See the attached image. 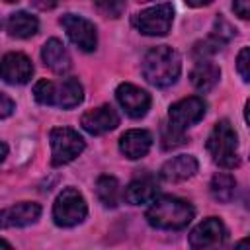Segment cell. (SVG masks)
I'll return each mask as SVG.
<instances>
[{
  "instance_id": "obj_1",
  "label": "cell",
  "mask_w": 250,
  "mask_h": 250,
  "mask_svg": "<svg viewBox=\"0 0 250 250\" xmlns=\"http://www.w3.org/2000/svg\"><path fill=\"white\" fill-rule=\"evenodd\" d=\"M180 70H182L180 55L168 45L152 47L143 57V62H141L143 76L146 78V82H150L156 88H166L174 84L180 76Z\"/></svg>"
},
{
  "instance_id": "obj_2",
  "label": "cell",
  "mask_w": 250,
  "mask_h": 250,
  "mask_svg": "<svg viewBox=\"0 0 250 250\" xmlns=\"http://www.w3.org/2000/svg\"><path fill=\"white\" fill-rule=\"evenodd\" d=\"M150 203L152 205L146 209V221L154 229L180 230V229H186L195 215L191 203L180 197L162 195L158 199L154 197Z\"/></svg>"
},
{
  "instance_id": "obj_3",
  "label": "cell",
  "mask_w": 250,
  "mask_h": 250,
  "mask_svg": "<svg viewBox=\"0 0 250 250\" xmlns=\"http://www.w3.org/2000/svg\"><path fill=\"white\" fill-rule=\"evenodd\" d=\"M33 96L43 105H57L62 109H70L84 100V90L76 78H64L61 82H51L43 78L33 86Z\"/></svg>"
},
{
  "instance_id": "obj_4",
  "label": "cell",
  "mask_w": 250,
  "mask_h": 250,
  "mask_svg": "<svg viewBox=\"0 0 250 250\" xmlns=\"http://www.w3.org/2000/svg\"><path fill=\"white\" fill-rule=\"evenodd\" d=\"M207 150L215 164L221 168H234L238 166V137L232 129L229 119H221L215 123L209 139H207Z\"/></svg>"
},
{
  "instance_id": "obj_5",
  "label": "cell",
  "mask_w": 250,
  "mask_h": 250,
  "mask_svg": "<svg viewBox=\"0 0 250 250\" xmlns=\"http://www.w3.org/2000/svg\"><path fill=\"white\" fill-rule=\"evenodd\" d=\"M51 139V164L62 166L72 162L86 146L84 139L70 127H57L49 135Z\"/></svg>"
},
{
  "instance_id": "obj_6",
  "label": "cell",
  "mask_w": 250,
  "mask_h": 250,
  "mask_svg": "<svg viewBox=\"0 0 250 250\" xmlns=\"http://www.w3.org/2000/svg\"><path fill=\"white\" fill-rule=\"evenodd\" d=\"M88 205L80 191L74 188H66L59 193L53 205V219L59 227H74L86 219Z\"/></svg>"
},
{
  "instance_id": "obj_7",
  "label": "cell",
  "mask_w": 250,
  "mask_h": 250,
  "mask_svg": "<svg viewBox=\"0 0 250 250\" xmlns=\"http://www.w3.org/2000/svg\"><path fill=\"white\" fill-rule=\"evenodd\" d=\"M174 21L172 4H158L143 10L133 18V25L145 35H166Z\"/></svg>"
},
{
  "instance_id": "obj_8",
  "label": "cell",
  "mask_w": 250,
  "mask_h": 250,
  "mask_svg": "<svg viewBox=\"0 0 250 250\" xmlns=\"http://www.w3.org/2000/svg\"><path fill=\"white\" fill-rule=\"evenodd\" d=\"M205 109H207V104L203 102V98H199V96L184 98L170 105V111H168L170 125L178 131H184V129L199 123L205 115Z\"/></svg>"
},
{
  "instance_id": "obj_9",
  "label": "cell",
  "mask_w": 250,
  "mask_h": 250,
  "mask_svg": "<svg viewBox=\"0 0 250 250\" xmlns=\"http://www.w3.org/2000/svg\"><path fill=\"white\" fill-rule=\"evenodd\" d=\"M61 25L64 27L68 39L80 49V51H94L98 45V35H96V25L76 14H64L61 18Z\"/></svg>"
},
{
  "instance_id": "obj_10",
  "label": "cell",
  "mask_w": 250,
  "mask_h": 250,
  "mask_svg": "<svg viewBox=\"0 0 250 250\" xmlns=\"http://www.w3.org/2000/svg\"><path fill=\"white\" fill-rule=\"evenodd\" d=\"M115 98L119 102V105L125 109V113L133 119H141L146 115L148 107H150V96L148 92H145L143 88L131 84V82H123L117 86L115 90Z\"/></svg>"
},
{
  "instance_id": "obj_11",
  "label": "cell",
  "mask_w": 250,
  "mask_h": 250,
  "mask_svg": "<svg viewBox=\"0 0 250 250\" xmlns=\"http://www.w3.org/2000/svg\"><path fill=\"white\" fill-rule=\"evenodd\" d=\"M227 242V229L217 217L201 221L189 232V246L193 248H217Z\"/></svg>"
},
{
  "instance_id": "obj_12",
  "label": "cell",
  "mask_w": 250,
  "mask_h": 250,
  "mask_svg": "<svg viewBox=\"0 0 250 250\" xmlns=\"http://www.w3.org/2000/svg\"><path fill=\"white\" fill-rule=\"evenodd\" d=\"M33 74V64L23 53H8L0 59V78L8 84H25Z\"/></svg>"
},
{
  "instance_id": "obj_13",
  "label": "cell",
  "mask_w": 250,
  "mask_h": 250,
  "mask_svg": "<svg viewBox=\"0 0 250 250\" xmlns=\"http://www.w3.org/2000/svg\"><path fill=\"white\" fill-rule=\"evenodd\" d=\"M41 215V205L33 201H21L12 207L0 209V229H20L35 223Z\"/></svg>"
},
{
  "instance_id": "obj_14",
  "label": "cell",
  "mask_w": 250,
  "mask_h": 250,
  "mask_svg": "<svg viewBox=\"0 0 250 250\" xmlns=\"http://www.w3.org/2000/svg\"><path fill=\"white\" fill-rule=\"evenodd\" d=\"M80 125L90 135H104L119 125V115L111 105H100L96 109L86 111L80 119Z\"/></svg>"
},
{
  "instance_id": "obj_15",
  "label": "cell",
  "mask_w": 250,
  "mask_h": 250,
  "mask_svg": "<svg viewBox=\"0 0 250 250\" xmlns=\"http://www.w3.org/2000/svg\"><path fill=\"white\" fill-rule=\"evenodd\" d=\"M150 146H152V135L145 129L125 131L119 139V150L131 160L143 158L150 150Z\"/></svg>"
},
{
  "instance_id": "obj_16",
  "label": "cell",
  "mask_w": 250,
  "mask_h": 250,
  "mask_svg": "<svg viewBox=\"0 0 250 250\" xmlns=\"http://www.w3.org/2000/svg\"><path fill=\"white\" fill-rule=\"evenodd\" d=\"M158 193V180L145 172L143 176L135 178L127 188H125V199L133 205H143V203H150Z\"/></svg>"
},
{
  "instance_id": "obj_17",
  "label": "cell",
  "mask_w": 250,
  "mask_h": 250,
  "mask_svg": "<svg viewBox=\"0 0 250 250\" xmlns=\"http://www.w3.org/2000/svg\"><path fill=\"white\" fill-rule=\"evenodd\" d=\"M199 164L195 160V156L191 154H180L170 158L168 162H164V166L160 168V178L164 182H184L188 178H191L197 172Z\"/></svg>"
},
{
  "instance_id": "obj_18",
  "label": "cell",
  "mask_w": 250,
  "mask_h": 250,
  "mask_svg": "<svg viewBox=\"0 0 250 250\" xmlns=\"http://www.w3.org/2000/svg\"><path fill=\"white\" fill-rule=\"evenodd\" d=\"M41 59L57 74H64L70 68V55L59 39H49L41 49Z\"/></svg>"
},
{
  "instance_id": "obj_19",
  "label": "cell",
  "mask_w": 250,
  "mask_h": 250,
  "mask_svg": "<svg viewBox=\"0 0 250 250\" xmlns=\"http://www.w3.org/2000/svg\"><path fill=\"white\" fill-rule=\"evenodd\" d=\"M189 78H191V84L195 90L199 92H209L221 78V68L211 62V61H205L201 59L189 72Z\"/></svg>"
},
{
  "instance_id": "obj_20",
  "label": "cell",
  "mask_w": 250,
  "mask_h": 250,
  "mask_svg": "<svg viewBox=\"0 0 250 250\" xmlns=\"http://www.w3.org/2000/svg\"><path fill=\"white\" fill-rule=\"evenodd\" d=\"M6 29L12 37H18V39H29L37 33L39 29V20L27 12H16L8 18V23H6Z\"/></svg>"
},
{
  "instance_id": "obj_21",
  "label": "cell",
  "mask_w": 250,
  "mask_h": 250,
  "mask_svg": "<svg viewBox=\"0 0 250 250\" xmlns=\"http://www.w3.org/2000/svg\"><path fill=\"white\" fill-rule=\"evenodd\" d=\"M96 193L105 207H117L121 201V188L113 176H100L96 182Z\"/></svg>"
},
{
  "instance_id": "obj_22",
  "label": "cell",
  "mask_w": 250,
  "mask_h": 250,
  "mask_svg": "<svg viewBox=\"0 0 250 250\" xmlns=\"http://www.w3.org/2000/svg\"><path fill=\"white\" fill-rule=\"evenodd\" d=\"M234 193H236V180H234V176L225 174V172L213 176V180H211V195L219 203L232 201Z\"/></svg>"
},
{
  "instance_id": "obj_23",
  "label": "cell",
  "mask_w": 250,
  "mask_h": 250,
  "mask_svg": "<svg viewBox=\"0 0 250 250\" xmlns=\"http://www.w3.org/2000/svg\"><path fill=\"white\" fill-rule=\"evenodd\" d=\"M234 33H236V29L227 21V20H223V18H217V21H215V27H213V33H211V37L215 39V41H219L221 45H227L232 37H234Z\"/></svg>"
},
{
  "instance_id": "obj_24",
  "label": "cell",
  "mask_w": 250,
  "mask_h": 250,
  "mask_svg": "<svg viewBox=\"0 0 250 250\" xmlns=\"http://www.w3.org/2000/svg\"><path fill=\"white\" fill-rule=\"evenodd\" d=\"M98 12L105 18H119L125 10V0H98Z\"/></svg>"
},
{
  "instance_id": "obj_25",
  "label": "cell",
  "mask_w": 250,
  "mask_h": 250,
  "mask_svg": "<svg viewBox=\"0 0 250 250\" xmlns=\"http://www.w3.org/2000/svg\"><path fill=\"white\" fill-rule=\"evenodd\" d=\"M184 143H186V135H184V131H178V129H174L172 125H168V127L162 131V148L170 150V148L182 146Z\"/></svg>"
},
{
  "instance_id": "obj_26",
  "label": "cell",
  "mask_w": 250,
  "mask_h": 250,
  "mask_svg": "<svg viewBox=\"0 0 250 250\" xmlns=\"http://www.w3.org/2000/svg\"><path fill=\"white\" fill-rule=\"evenodd\" d=\"M248 62H250V49L248 47H242V51L238 53V59H236V68L242 76L244 82L250 80V70H248Z\"/></svg>"
},
{
  "instance_id": "obj_27",
  "label": "cell",
  "mask_w": 250,
  "mask_h": 250,
  "mask_svg": "<svg viewBox=\"0 0 250 250\" xmlns=\"http://www.w3.org/2000/svg\"><path fill=\"white\" fill-rule=\"evenodd\" d=\"M232 10L238 18L248 20L250 18V0H232Z\"/></svg>"
},
{
  "instance_id": "obj_28",
  "label": "cell",
  "mask_w": 250,
  "mask_h": 250,
  "mask_svg": "<svg viewBox=\"0 0 250 250\" xmlns=\"http://www.w3.org/2000/svg\"><path fill=\"white\" fill-rule=\"evenodd\" d=\"M16 109V104L6 96V94H0V119L4 117H10Z\"/></svg>"
},
{
  "instance_id": "obj_29",
  "label": "cell",
  "mask_w": 250,
  "mask_h": 250,
  "mask_svg": "<svg viewBox=\"0 0 250 250\" xmlns=\"http://www.w3.org/2000/svg\"><path fill=\"white\" fill-rule=\"evenodd\" d=\"M33 4L41 10H51V8L57 6V0H33Z\"/></svg>"
},
{
  "instance_id": "obj_30",
  "label": "cell",
  "mask_w": 250,
  "mask_h": 250,
  "mask_svg": "<svg viewBox=\"0 0 250 250\" xmlns=\"http://www.w3.org/2000/svg\"><path fill=\"white\" fill-rule=\"evenodd\" d=\"M213 0H186V4L188 6H191V8H201V6H207V4H211Z\"/></svg>"
},
{
  "instance_id": "obj_31",
  "label": "cell",
  "mask_w": 250,
  "mask_h": 250,
  "mask_svg": "<svg viewBox=\"0 0 250 250\" xmlns=\"http://www.w3.org/2000/svg\"><path fill=\"white\" fill-rule=\"evenodd\" d=\"M6 154H8V146H6V143H2V141H0V162L4 160V156H6Z\"/></svg>"
},
{
  "instance_id": "obj_32",
  "label": "cell",
  "mask_w": 250,
  "mask_h": 250,
  "mask_svg": "<svg viewBox=\"0 0 250 250\" xmlns=\"http://www.w3.org/2000/svg\"><path fill=\"white\" fill-rule=\"evenodd\" d=\"M0 248H12V244H10L8 240H4V238H0Z\"/></svg>"
},
{
  "instance_id": "obj_33",
  "label": "cell",
  "mask_w": 250,
  "mask_h": 250,
  "mask_svg": "<svg viewBox=\"0 0 250 250\" xmlns=\"http://www.w3.org/2000/svg\"><path fill=\"white\" fill-rule=\"evenodd\" d=\"M4 2H18V0H4Z\"/></svg>"
},
{
  "instance_id": "obj_34",
  "label": "cell",
  "mask_w": 250,
  "mask_h": 250,
  "mask_svg": "<svg viewBox=\"0 0 250 250\" xmlns=\"http://www.w3.org/2000/svg\"><path fill=\"white\" fill-rule=\"evenodd\" d=\"M141 2H148V0H141Z\"/></svg>"
}]
</instances>
